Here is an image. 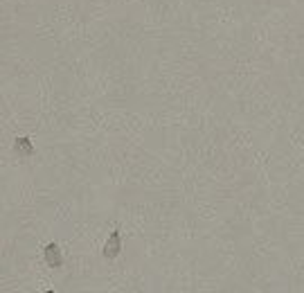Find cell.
<instances>
[{"label": "cell", "mask_w": 304, "mask_h": 293, "mask_svg": "<svg viewBox=\"0 0 304 293\" xmlns=\"http://www.w3.org/2000/svg\"><path fill=\"white\" fill-rule=\"evenodd\" d=\"M119 251H122V237H119V230H113L108 242H106V246H104V257L115 259L119 255Z\"/></svg>", "instance_id": "1"}, {"label": "cell", "mask_w": 304, "mask_h": 293, "mask_svg": "<svg viewBox=\"0 0 304 293\" xmlns=\"http://www.w3.org/2000/svg\"><path fill=\"white\" fill-rule=\"evenodd\" d=\"M43 255H45V262L50 264L52 268H59L61 262H64V259H61V253H59V246H56V244H47L45 251H43Z\"/></svg>", "instance_id": "2"}, {"label": "cell", "mask_w": 304, "mask_h": 293, "mask_svg": "<svg viewBox=\"0 0 304 293\" xmlns=\"http://www.w3.org/2000/svg\"><path fill=\"white\" fill-rule=\"evenodd\" d=\"M14 153H18V156L27 158L34 153V147H32V140L30 138H18L16 142H14Z\"/></svg>", "instance_id": "3"}]
</instances>
